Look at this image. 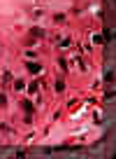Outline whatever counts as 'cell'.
Instances as JSON below:
<instances>
[{
    "instance_id": "cell-5",
    "label": "cell",
    "mask_w": 116,
    "mask_h": 159,
    "mask_svg": "<svg viewBox=\"0 0 116 159\" xmlns=\"http://www.w3.org/2000/svg\"><path fill=\"white\" fill-rule=\"evenodd\" d=\"M21 105H23V110H26L28 115H33V112H35V108H33V103H30V101H23Z\"/></svg>"
},
{
    "instance_id": "cell-10",
    "label": "cell",
    "mask_w": 116,
    "mask_h": 159,
    "mask_svg": "<svg viewBox=\"0 0 116 159\" xmlns=\"http://www.w3.org/2000/svg\"><path fill=\"white\" fill-rule=\"evenodd\" d=\"M0 105H7V98H5V94H0Z\"/></svg>"
},
{
    "instance_id": "cell-1",
    "label": "cell",
    "mask_w": 116,
    "mask_h": 159,
    "mask_svg": "<svg viewBox=\"0 0 116 159\" xmlns=\"http://www.w3.org/2000/svg\"><path fill=\"white\" fill-rule=\"evenodd\" d=\"M26 68H28V73H33V75H39V73H42V66L35 63V61H28V66H26Z\"/></svg>"
},
{
    "instance_id": "cell-4",
    "label": "cell",
    "mask_w": 116,
    "mask_h": 159,
    "mask_svg": "<svg viewBox=\"0 0 116 159\" xmlns=\"http://www.w3.org/2000/svg\"><path fill=\"white\" fill-rule=\"evenodd\" d=\"M53 21H56V24H65V21H68V16H65L63 12H58V14H53Z\"/></svg>"
},
{
    "instance_id": "cell-6",
    "label": "cell",
    "mask_w": 116,
    "mask_h": 159,
    "mask_svg": "<svg viewBox=\"0 0 116 159\" xmlns=\"http://www.w3.org/2000/svg\"><path fill=\"white\" fill-rule=\"evenodd\" d=\"M14 89H16V91H23V89H26L23 80H14Z\"/></svg>"
},
{
    "instance_id": "cell-3",
    "label": "cell",
    "mask_w": 116,
    "mask_h": 159,
    "mask_svg": "<svg viewBox=\"0 0 116 159\" xmlns=\"http://www.w3.org/2000/svg\"><path fill=\"white\" fill-rule=\"evenodd\" d=\"M37 91H39V84H37V82H30V84H28V94H30V96H35Z\"/></svg>"
},
{
    "instance_id": "cell-8",
    "label": "cell",
    "mask_w": 116,
    "mask_h": 159,
    "mask_svg": "<svg viewBox=\"0 0 116 159\" xmlns=\"http://www.w3.org/2000/svg\"><path fill=\"white\" fill-rule=\"evenodd\" d=\"M53 89H56V91H63V89H65V84H63V82H60V80H58L56 84H53Z\"/></svg>"
},
{
    "instance_id": "cell-7",
    "label": "cell",
    "mask_w": 116,
    "mask_h": 159,
    "mask_svg": "<svg viewBox=\"0 0 116 159\" xmlns=\"http://www.w3.org/2000/svg\"><path fill=\"white\" fill-rule=\"evenodd\" d=\"M58 45H60V47H70V45H72V40H70V38H65V40H60Z\"/></svg>"
},
{
    "instance_id": "cell-2",
    "label": "cell",
    "mask_w": 116,
    "mask_h": 159,
    "mask_svg": "<svg viewBox=\"0 0 116 159\" xmlns=\"http://www.w3.org/2000/svg\"><path fill=\"white\" fill-rule=\"evenodd\" d=\"M30 35H33V40H39V38H44V35H47V30L39 28V26H35V28H30Z\"/></svg>"
},
{
    "instance_id": "cell-9",
    "label": "cell",
    "mask_w": 116,
    "mask_h": 159,
    "mask_svg": "<svg viewBox=\"0 0 116 159\" xmlns=\"http://www.w3.org/2000/svg\"><path fill=\"white\" fill-rule=\"evenodd\" d=\"M2 80H5V82H12V73H10V70H5V73H2Z\"/></svg>"
}]
</instances>
